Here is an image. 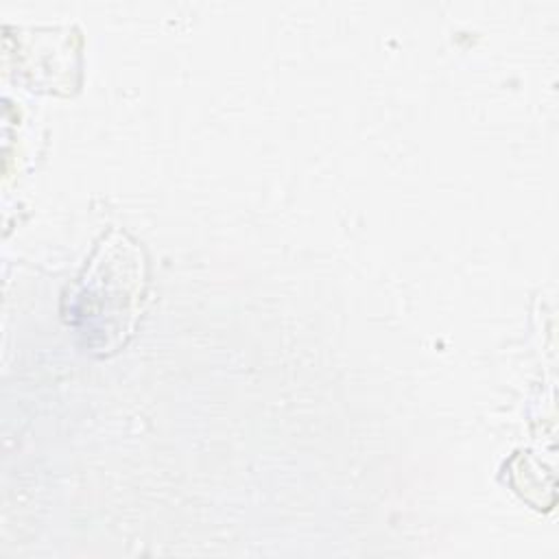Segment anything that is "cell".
<instances>
[{
	"mask_svg": "<svg viewBox=\"0 0 559 559\" xmlns=\"http://www.w3.org/2000/svg\"><path fill=\"white\" fill-rule=\"evenodd\" d=\"M146 293L144 249L122 229H109L66 288L61 312L96 356L122 349L135 330Z\"/></svg>",
	"mask_w": 559,
	"mask_h": 559,
	"instance_id": "6da1fadb",
	"label": "cell"
}]
</instances>
